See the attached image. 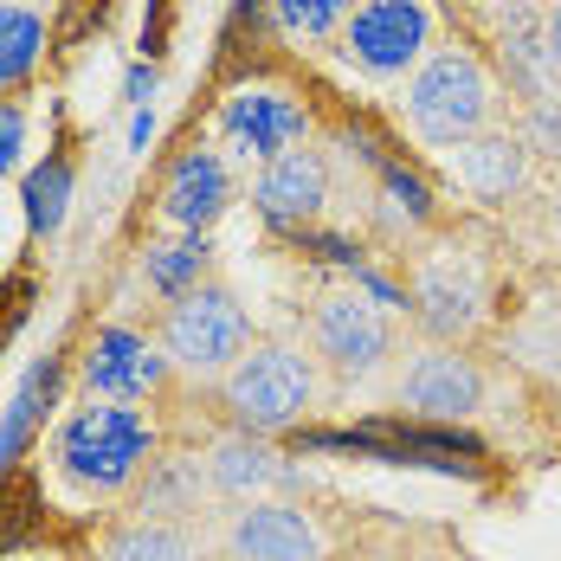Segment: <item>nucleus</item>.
I'll return each instance as SVG.
<instances>
[{"mask_svg": "<svg viewBox=\"0 0 561 561\" xmlns=\"http://www.w3.org/2000/svg\"><path fill=\"white\" fill-rule=\"evenodd\" d=\"M53 465L71 491H84V497H116V491H129V484L156 465V426H149V413L129 407V400L71 407L53 433Z\"/></svg>", "mask_w": 561, "mask_h": 561, "instance_id": "nucleus-1", "label": "nucleus"}, {"mask_svg": "<svg viewBox=\"0 0 561 561\" xmlns=\"http://www.w3.org/2000/svg\"><path fill=\"white\" fill-rule=\"evenodd\" d=\"M400 116L426 149H458L491 129L497 116V78L471 46H433V58L400 84Z\"/></svg>", "mask_w": 561, "mask_h": 561, "instance_id": "nucleus-2", "label": "nucleus"}, {"mask_svg": "<svg viewBox=\"0 0 561 561\" xmlns=\"http://www.w3.org/2000/svg\"><path fill=\"white\" fill-rule=\"evenodd\" d=\"M220 393H226V413H232L239 433L278 439V433L310 420V407H317V368H310L304 348L259 342V348H245L232 362V375L220 381Z\"/></svg>", "mask_w": 561, "mask_h": 561, "instance_id": "nucleus-3", "label": "nucleus"}, {"mask_svg": "<svg viewBox=\"0 0 561 561\" xmlns=\"http://www.w3.org/2000/svg\"><path fill=\"white\" fill-rule=\"evenodd\" d=\"M336 46L362 78L407 84L439 46V13H433V0H355Z\"/></svg>", "mask_w": 561, "mask_h": 561, "instance_id": "nucleus-4", "label": "nucleus"}, {"mask_svg": "<svg viewBox=\"0 0 561 561\" xmlns=\"http://www.w3.org/2000/svg\"><path fill=\"white\" fill-rule=\"evenodd\" d=\"M252 348V323H245V304L220 290V284H201L187 297H174L169 317H162V355L174 368L214 381V375H232V362Z\"/></svg>", "mask_w": 561, "mask_h": 561, "instance_id": "nucleus-5", "label": "nucleus"}, {"mask_svg": "<svg viewBox=\"0 0 561 561\" xmlns=\"http://www.w3.org/2000/svg\"><path fill=\"white\" fill-rule=\"evenodd\" d=\"M214 129H220V149H232L239 162L265 169V162H278V156L310 142V111L284 84H239L220 104Z\"/></svg>", "mask_w": 561, "mask_h": 561, "instance_id": "nucleus-6", "label": "nucleus"}, {"mask_svg": "<svg viewBox=\"0 0 561 561\" xmlns=\"http://www.w3.org/2000/svg\"><path fill=\"white\" fill-rule=\"evenodd\" d=\"M310 342H317V362L342 375V381H368L381 362L393 355V323L388 310L362 290H330L310 317Z\"/></svg>", "mask_w": 561, "mask_h": 561, "instance_id": "nucleus-7", "label": "nucleus"}, {"mask_svg": "<svg viewBox=\"0 0 561 561\" xmlns=\"http://www.w3.org/2000/svg\"><path fill=\"white\" fill-rule=\"evenodd\" d=\"M484 304H491V284L471 252H433L413 272V317L426 323L433 342H465L484 323Z\"/></svg>", "mask_w": 561, "mask_h": 561, "instance_id": "nucleus-8", "label": "nucleus"}, {"mask_svg": "<svg viewBox=\"0 0 561 561\" xmlns=\"http://www.w3.org/2000/svg\"><path fill=\"white\" fill-rule=\"evenodd\" d=\"M393 400L420 420H471L484 407V375L471 355H458V342H426L407 355Z\"/></svg>", "mask_w": 561, "mask_h": 561, "instance_id": "nucleus-9", "label": "nucleus"}, {"mask_svg": "<svg viewBox=\"0 0 561 561\" xmlns=\"http://www.w3.org/2000/svg\"><path fill=\"white\" fill-rule=\"evenodd\" d=\"M220 556L226 561H330V542H323L310 510L284 504V497H259V504L232 510Z\"/></svg>", "mask_w": 561, "mask_h": 561, "instance_id": "nucleus-10", "label": "nucleus"}, {"mask_svg": "<svg viewBox=\"0 0 561 561\" xmlns=\"http://www.w3.org/2000/svg\"><path fill=\"white\" fill-rule=\"evenodd\" d=\"M78 375H84V388L91 400H149V393L162 388V375H169V355H162V342L136 336V330H98V336L84 342V362H78Z\"/></svg>", "mask_w": 561, "mask_h": 561, "instance_id": "nucleus-11", "label": "nucleus"}, {"mask_svg": "<svg viewBox=\"0 0 561 561\" xmlns=\"http://www.w3.org/2000/svg\"><path fill=\"white\" fill-rule=\"evenodd\" d=\"M232 207V169H226L220 149H181L174 169L162 174V194H156V214L174 226V232H194L207 239L220 214Z\"/></svg>", "mask_w": 561, "mask_h": 561, "instance_id": "nucleus-12", "label": "nucleus"}, {"mask_svg": "<svg viewBox=\"0 0 561 561\" xmlns=\"http://www.w3.org/2000/svg\"><path fill=\"white\" fill-rule=\"evenodd\" d=\"M529 174H536V162H529V149L516 142V129H484V136L446 149V181L458 194L484 201V207L516 201V194L529 187Z\"/></svg>", "mask_w": 561, "mask_h": 561, "instance_id": "nucleus-13", "label": "nucleus"}, {"mask_svg": "<svg viewBox=\"0 0 561 561\" xmlns=\"http://www.w3.org/2000/svg\"><path fill=\"white\" fill-rule=\"evenodd\" d=\"M252 207L278 226H310L330 207V162H323V149L304 142V149H290L278 162H265L252 174Z\"/></svg>", "mask_w": 561, "mask_h": 561, "instance_id": "nucleus-14", "label": "nucleus"}, {"mask_svg": "<svg viewBox=\"0 0 561 561\" xmlns=\"http://www.w3.org/2000/svg\"><path fill=\"white\" fill-rule=\"evenodd\" d=\"M201 471H207V491L214 497H232V504H259V497H272V491L290 484V465L272 451V439H252L239 426L207 446Z\"/></svg>", "mask_w": 561, "mask_h": 561, "instance_id": "nucleus-15", "label": "nucleus"}, {"mask_svg": "<svg viewBox=\"0 0 561 561\" xmlns=\"http://www.w3.org/2000/svg\"><path fill=\"white\" fill-rule=\"evenodd\" d=\"M497 58H504V78L523 104L561 98V71H556V58H549V39H542V7H504V20H497Z\"/></svg>", "mask_w": 561, "mask_h": 561, "instance_id": "nucleus-16", "label": "nucleus"}, {"mask_svg": "<svg viewBox=\"0 0 561 561\" xmlns=\"http://www.w3.org/2000/svg\"><path fill=\"white\" fill-rule=\"evenodd\" d=\"M46 58V13L26 0H0V91L26 84Z\"/></svg>", "mask_w": 561, "mask_h": 561, "instance_id": "nucleus-17", "label": "nucleus"}, {"mask_svg": "<svg viewBox=\"0 0 561 561\" xmlns=\"http://www.w3.org/2000/svg\"><path fill=\"white\" fill-rule=\"evenodd\" d=\"M142 278L149 290H162V297H187V290H201L207 284V239H194V232H181V239H156L149 252H142Z\"/></svg>", "mask_w": 561, "mask_h": 561, "instance_id": "nucleus-18", "label": "nucleus"}, {"mask_svg": "<svg viewBox=\"0 0 561 561\" xmlns=\"http://www.w3.org/2000/svg\"><path fill=\"white\" fill-rule=\"evenodd\" d=\"M53 381H58V368H53V355H46V362H33V368H26V381L13 388L7 413H0V478H7V465L20 458V446L33 439V426H39V413H46L39 400L53 393Z\"/></svg>", "mask_w": 561, "mask_h": 561, "instance_id": "nucleus-19", "label": "nucleus"}, {"mask_svg": "<svg viewBox=\"0 0 561 561\" xmlns=\"http://www.w3.org/2000/svg\"><path fill=\"white\" fill-rule=\"evenodd\" d=\"M355 0H272V26H278L290 46H323L348 26Z\"/></svg>", "mask_w": 561, "mask_h": 561, "instance_id": "nucleus-20", "label": "nucleus"}, {"mask_svg": "<svg viewBox=\"0 0 561 561\" xmlns=\"http://www.w3.org/2000/svg\"><path fill=\"white\" fill-rule=\"evenodd\" d=\"M104 561H194V542L174 523L136 516V523H123L111 542H104Z\"/></svg>", "mask_w": 561, "mask_h": 561, "instance_id": "nucleus-21", "label": "nucleus"}, {"mask_svg": "<svg viewBox=\"0 0 561 561\" xmlns=\"http://www.w3.org/2000/svg\"><path fill=\"white\" fill-rule=\"evenodd\" d=\"M20 201H26V220L33 232H58L65 214H71V162H39V169L26 174V187H20Z\"/></svg>", "mask_w": 561, "mask_h": 561, "instance_id": "nucleus-22", "label": "nucleus"}, {"mask_svg": "<svg viewBox=\"0 0 561 561\" xmlns=\"http://www.w3.org/2000/svg\"><path fill=\"white\" fill-rule=\"evenodd\" d=\"M201 471H187V465H174V458H162V465H149V484H142V516L149 523H169V516H181L187 510V484H194Z\"/></svg>", "mask_w": 561, "mask_h": 561, "instance_id": "nucleus-23", "label": "nucleus"}, {"mask_svg": "<svg viewBox=\"0 0 561 561\" xmlns=\"http://www.w3.org/2000/svg\"><path fill=\"white\" fill-rule=\"evenodd\" d=\"M516 142L529 149V162H561V98H549V104H523V116H516Z\"/></svg>", "mask_w": 561, "mask_h": 561, "instance_id": "nucleus-24", "label": "nucleus"}, {"mask_svg": "<svg viewBox=\"0 0 561 561\" xmlns=\"http://www.w3.org/2000/svg\"><path fill=\"white\" fill-rule=\"evenodd\" d=\"M381 201H388L393 226H420L426 214H433V201H426V187H420L413 174H400V169H388V174H381Z\"/></svg>", "mask_w": 561, "mask_h": 561, "instance_id": "nucleus-25", "label": "nucleus"}, {"mask_svg": "<svg viewBox=\"0 0 561 561\" xmlns=\"http://www.w3.org/2000/svg\"><path fill=\"white\" fill-rule=\"evenodd\" d=\"M20 162H26V111L0 98V181L20 174Z\"/></svg>", "mask_w": 561, "mask_h": 561, "instance_id": "nucleus-26", "label": "nucleus"}, {"mask_svg": "<svg viewBox=\"0 0 561 561\" xmlns=\"http://www.w3.org/2000/svg\"><path fill=\"white\" fill-rule=\"evenodd\" d=\"M149 98H156V65H136V71H129V104L142 111Z\"/></svg>", "mask_w": 561, "mask_h": 561, "instance_id": "nucleus-27", "label": "nucleus"}, {"mask_svg": "<svg viewBox=\"0 0 561 561\" xmlns=\"http://www.w3.org/2000/svg\"><path fill=\"white\" fill-rule=\"evenodd\" d=\"M542 39H549V58H556V71H561V0L542 7Z\"/></svg>", "mask_w": 561, "mask_h": 561, "instance_id": "nucleus-28", "label": "nucleus"}, {"mask_svg": "<svg viewBox=\"0 0 561 561\" xmlns=\"http://www.w3.org/2000/svg\"><path fill=\"white\" fill-rule=\"evenodd\" d=\"M149 136H156V111H149V104H142V111L129 116V149H142V142H149Z\"/></svg>", "mask_w": 561, "mask_h": 561, "instance_id": "nucleus-29", "label": "nucleus"}, {"mask_svg": "<svg viewBox=\"0 0 561 561\" xmlns=\"http://www.w3.org/2000/svg\"><path fill=\"white\" fill-rule=\"evenodd\" d=\"M0 561H53V556H39V549H20V556H0Z\"/></svg>", "mask_w": 561, "mask_h": 561, "instance_id": "nucleus-30", "label": "nucleus"}, {"mask_svg": "<svg viewBox=\"0 0 561 561\" xmlns=\"http://www.w3.org/2000/svg\"><path fill=\"white\" fill-rule=\"evenodd\" d=\"M556 232H561V187H556Z\"/></svg>", "mask_w": 561, "mask_h": 561, "instance_id": "nucleus-31", "label": "nucleus"}, {"mask_svg": "<svg viewBox=\"0 0 561 561\" xmlns=\"http://www.w3.org/2000/svg\"><path fill=\"white\" fill-rule=\"evenodd\" d=\"M26 7H53V0H26Z\"/></svg>", "mask_w": 561, "mask_h": 561, "instance_id": "nucleus-32", "label": "nucleus"}]
</instances>
